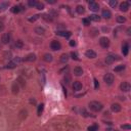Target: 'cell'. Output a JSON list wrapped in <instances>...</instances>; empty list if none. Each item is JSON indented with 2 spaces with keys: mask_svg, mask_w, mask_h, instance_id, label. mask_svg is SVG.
<instances>
[{
  "mask_svg": "<svg viewBox=\"0 0 131 131\" xmlns=\"http://www.w3.org/2000/svg\"><path fill=\"white\" fill-rule=\"evenodd\" d=\"M81 115H82L83 117H85V118H88V117H94L93 115H91V114H89L88 112H87L85 109H82L81 110Z\"/></svg>",
  "mask_w": 131,
  "mask_h": 131,
  "instance_id": "cell-29",
  "label": "cell"
},
{
  "mask_svg": "<svg viewBox=\"0 0 131 131\" xmlns=\"http://www.w3.org/2000/svg\"><path fill=\"white\" fill-rule=\"evenodd\" d=\"M30 104L36 105V104H37V102H36V99H35V98H30Z\"/></svg>",
  "mask_w": 131,
  "mask_h": 131,
  "instance_id": "cell-50",
  "label": "cell"
},
{
  "mask_svg": "<svg viewBox=\"0 0 131 131\" xmlns=\"http://www.w3.org/2000/svg\"><path fill=\"white\" fill-rule=\"evenodd\" d=\"M71 57L73 58V60H75V61H79V57H78L77 52H75V51H72L71 52Z\"/></svg>",
  "mask_w": 131,
  "mask_h": 131,
  "instance_id": "cell-40",
  "label": "cell"
},
{
  "mask_svg": "<svg viewBox=\"0 0 131 131\" xmlns=\"http://www.w3.org/2000/svg\"><path fill=\"white\" fill-rule=\"evenodd\" d=\"M43 110H44V104H40L37 108V115L38 116H41L42 113H43Z\"/></svg>",
  "mask_w": 131,
  "mask_h": 131,
  "instance_id": "cell-26",
  "label": "cell"
},
{
  "mask_svg": "<svg viewBox=\"0 0 131 131\" xmlns=\"http://www.w3.org/2000/svg\"><path fill=\"white\" fill-rule=\"evenodd\" d=\"M104 81H105V83L107 84V85H109V86L113 85V83H114V81H115V77H114V75H113V74H111V73L105 74V76H104Z\"/></svg>",
  "mask_w": 131,
  "mask_h": 131,
  "instance_id": "cell-2",
  "label": "cell"
},
{
  "mask_svg": "<svg viewBox=\"0 0 131 131\" xmlns=\"http://www.w3.org/2000/svg\"><path fill=\"white\" fill-rule=\"evenodd\" d=\"M57 34L61 36V37H65V38H70L71 35H72V33L70 31H60V30L57 32Z\"/></svg>",
  "mask_w": 131,
  "mask_h": 131,
  "instance_id": "cell-13",
  "label": "cell"
},
{
  "mask_svg": "<svg viewBox=\"0 0 131 131\" xmlns=\"http://www.w3.org/2000/svg\"><path fill=\"white\" fill-rule=\"evenodd\" d=\"M20 90H21V87H20V85H18V84L17 83V81L12 83V85H11V92H12V94H14V95L18 94Z\"/></svg>",
  "mask_w": 131,
  "mask_h": 131,
  "instance_id": "cell-9",
  "label": "cell"
},
{
  "mask_svg": "<svg viewBox=\"0 0 131 131\" xmlns=\"http://www.w3.org/2000/svg\"><path fill=\"white\" fill-rule=\"evenodd\" d=\"M63 89H64V93H65V95H66V96H67V89H66V88H65V87H64V86H63Z\"/></svg>",
  "mask_w": 131,
  "mask_h": 131,
  "instance_id": "cell-55",
  "label": "cell"
},
{
  "mask_svg": "<svg viewBox=\"0 0 131 131\" xmlns=\"http://www.w3.org/2000/svg\"><path fill=\"white\" fill-rule=\"evenodd\" d=\"M1 42L2 44H8L10 42V34L9 33H4L1 36Z\"/></svg>",
  "mask_w": 131,
  "mask_h": 131,
  "instance_id": "cell-10",
  "label": "cell"
},
{
  "mask_svg": "<svg viewBox=\"0 0 131 131\" xmlns=\"http://www.w3.org/2000/svg\"><path fill=\"white\" fill-rule=\"evenodd\" d=\"M85 55H86V57H88V58H95L97 57L96 52L94 50H91V49H88V50L85 52Z\"/></svg>",
  "mask_w": 131,
  "mask_h": 131,
  "instance_id": "cell-15",
  "label": "cell"
},
{
  "mask_svg": "<svg viewBox=\"0 0 131 131\" xmlns=\"http://www.w3.org/2000/svg\"><path fill=\"white\" fill-rule=\"evenodd\" d=\"M24 61H28V63H33V61H36V54L35 53H29L27 57H25Z\"/></svg>",
  "mask_w": 131,
  "mask_h": 131,
  "instance_id": "cell-12",
  "label": "cell"
},
{
  "mask_svg": "<svg viewBox=\"0 0 131 131\" xmlns=\"http://www.w3.org/2000/svg\"><path fill=\"white\" fill-rule=\"evenodd\" d=\"M34 31H35V33L37 35H44L45 34V29L43 27H36Z\"/></svg>",
  "mask_w": 131,
  "mask_h": 131,
  "instance_id": "cell-19",
  "label": "cell"
},
{
  "mask_svg": "<svg viewBox=\"0 0 131 131\" xmlns=\"http://www.w3.org/2000/svg\"><path fill=\"white\" fill-rule=\"evenodd\" d=\"M9 6V2H1L0 3V12L6 10Z\"/></svg>",
  "mask_w": 131,
  "mask_h": 131,
  "instance_id": "cell-23",
  "label": "cell"
},
{
  "mask_svg": "<svg viewBox=\"0 0 131 131\" xmlns=\"http://www.w3.org/2000/svg\"><path fill=\"white\" fill-rule=\"evenodd\" d=\"M129 7H130V3L128 1H123L122 3H120V5H119L120 10L123 11V12L128 11L129 10Z\"/></svg>",
  "mask_w": 131,
  "mask_h": 131,
  "instance_id": "cell-5",
  "label": "cell"
},
{
  "mask_svg": "<svg viewBox=\"0 0 131 131\" xmlns=\"http://www.w3.org/2000/svg\"><path fill=\"white\" fill-rule=\"evenodd\" d=\"M88 131H98V125L96 124H93V125H90L88 128H87Z\"/></svg>",
  "mask_w": 131,
  "mask_h": 131,
  "instance_id": "cell-35",
  "label": "cell"
},
{
  "mask_svg": "<svg viewBox=\"0 0 131 131\" xmlns=\"http://www.w3.org/2000/svg\"><path fill=\"white\" fill-rule=\"evenodd\" d=\"M3 57H4V58H11L12 54H11V52H10V51H6V52H4Z\"/></svg>",
  "mask_w": 131,
  "mask_h": 131,
  "instance_id": "cell-44",
  "label": "cell"
},
{
  "mask_svg": "<svg viewBox=\"0 0 131 131\" xmlns=\"http://www.w3.org/2000/svg\"><path fill=\"white\" fill-rule=\"evenodd\" d=\"M20 8L21 10H26V6H24L23 4H20Z\"/></svg>",
  "mask_w": 131,
  "mask_h": 131,
  "instance_id": "cell-52",
  "label": "cell"
},
{
  "mask_svg": "<svg viewBox=\"0 0 131 131\" xmlns=\"http://www.w3.org/2000/svg\"><path fill=\"white\" fill-rule=\"evenodd\" d=\"M89 9L91 11H98L99 10V5H98V3H96L95 1H90L89 2Z\"/></svg>",
  "mask_w": 131,
  "mask_h": 131,
  "instance_id": "cell-11",
  "label": "cell"
},
{
  "mask_svg": "<svg viewBox=\"0 0 131 131\" xmlns=\"http://www.w3.org/2000/svg\"><path fill=\"white\" fill-rule=\"evenodd\" d=\"M88 107H89L90 110L93 111V112H100L102 109H104V105H102V104H101V102H99V101H97V100L90 101L89 105H88Z\"/></svg>",
  "mask_w": 131,
  "mask_h": 131,
  "instance_id": "cell-1",
  "label": "cell"
},
{
  "mask_svg": "<svg viewBox=\"0 0 131 131\" xmlns=\"http://www.w3.org/2000/svg\"><path fill=\"white\" fill-rule=\"evenodd\" d=\"M125 68H126V66H125V65H119V66H117V67H115L114 71L118 73V72H121V71L125 70Z\"/></svg>",
  "mask_w": 131,
  "mask_h": 131,
  "instance_id": "cell-31",
  "label": "cell"
},
{
  "mask_svg": "<svg viewBox=\"0 0 131 131\" xmlns=\"http://www.w3.org/2000/svg\"><path fill=\"white\" fill-rule=\"evenodd\" d=\"M101 17L105 18V20H109V18H111L112 17V13H111V11L109 10V9H104L101 12Z\"/></svg>",
  "mask_w": 131,
  "mask_h": 131,
  "instance_id": "cell-17",
  "label": "cell"
},
{
  "mask_svg": "<svg viewBox=\"0 0 131 131\" xmlns=\"http://www.w3.org/2000/svg\"><path fill=\"white\" fill-rule=\"evenodd\" d=\"M89 21H92V22H99L100 21V17L97 14H91L89 17Z\"/></svg>",
  "mask_w": 131,
  "mask_h": 131,
  "instance_id": "cell-28",
  "label": "cell"
},
{
  "mask_svg": "<svg viewBox=\"0 0 131 131\" xmlns=\"http://www.w3.org/2000/svg\"><path fill=\"white\" fill-rule=\"evenodd\" d=\"M40 17H41L40 14H35V15H33V17H29V22H30V23H34V22H36Z\"/></svg>",
  "mask_w": 131,
  "mask_h": 131,
  "instance_id": "cell-36",
  "label": "cell"
},
{
  "mask_svg": "<svg viewBox=\"0 0 131 131\" xmlns=\"http://www.w3.org/2000/svg\"><path fill=\"white\" fill-rule=\"evenodd\" d=\"M97 34H98V30L97 29H91V30H90V35H91L92 37H95Z\"/></svg>",
  "mask_w": 131,
  "mask_h": 131,
  "instance_id": "cell-41",
  "label": "cell"
},
{
  "mask_svg": "<svg viewBox=\"0 0 131 131\" xmlns=\"http://www.w3.org/2000/svg\"><path fill=\"white\" fill-rule=\"evenodd\" d=\"M74 75H76V76H82L83 75V69L81 67L74 68Z\"/></svg>",
  "mask_w": 131,
  "mask_h": 131,
  "instance_id": "cell-21",
  "label": "cell"
},
{
  "mask_svg": "<svg viewBox=\"0 0 131 131\" xmlns=\"http://www.w3.org/2000/svg\"><path fill=\"white\" fill-rule=\"evenodd\" d=\"M82 22H83L84 26H89V25H90V21H89V18H83Z\"/></svg>",
  "mask_w": 131,
  "mask_h": 131,
  "instance_id": "cell-46",
  "label": "cell"
},
{
  "mask_svg": "<svg viewBox=\"0 0 131 131\" xmlns=\"http://www.w3.org/2000/svg\"><path fill=\"white\" fill-rule=\"evenodd\" d=\"M0 115H1V112H0Z\"/></svg>",
  "mask_w": 131,
  "mask_h": 131,
  "instance_id": "cell-56",
  "label": "cell"
},
{
  "mask_svg": "<svg viewBox=\"0 0 131 131\" xmlns=\"http://www.w3.org/2000/svg\"><path fill=\"white\" fill-rule=\"evenodd\" d=\"M43 61L46 63H50V61H52V55L50 53H45L43 55Z\"/></svg>",
  "mask_w": 131,
  "mask_h": 131,
  "instance_id": "cell-25",
  "label": "cell"
},
{
  "mask_svg": "<svg viewBox=\"0 0 131 131\" xmlns=\"http://www.w3.org/2000/svg\"><path fill=\"white\" fill-rule=\"evenodd\" d=\"M127 35L128 36L131 35V28H128V29H127Z\"/></svg>",
  "mask_w": 131,
  "mask_h": 131,
  "instance_id": "cell-54",
  "label": "cell"
},
{
  "mask_svg": "<svg viewBox=\"0 0 131 131\" xmlns=\"http://www.w3.org/2000/svg\"><path fill=\"white\" fill-rule=\"evenodd\" d=\"M4 29H5V26H4V24H3L2 22H0V33H1V32H3V31H4Z\"/></svg>",
  "mask_w": 131,
  "mask_h": 131,
  "instance_id": "cell-48",
  "label": "cell"
},
{
  "mask_svg": "<svg viewBox=\"0 0 131 131\" xmlns=\"http://www.w3.org/2000/svg\"><path fill=\"white\" fill-rule=\"evenodd\" d=\"M14 46L17 48H18V49H22V48L24 47V43H23V41H22V40H17V41H15Z\"/></svg>",
  "mask_w": 131,
  "mask_h": 131,
  "instance_id": "cell-32",
  "label": "cell"
},
{
  "mask_svg": "<svg viewBox=\"0 0 131 131\" xmlns=\"http://www.w3.org/2000/svg\"><path fill=\"white\" fill-rule=\"evenodd\" d=\"M105 131H118V130H117V129H115V128H112V127H108Z\"/></svg>",
  "mask_w": 131,
  "mask_h": 131,
  "instance_id": "cell-51",
  "label": "cell"
},
{
  "mask_svg": "<svg viewBox=\"0 0 131 131\" xmlns=\"http://www.w3.org/2000/svg\"><path fill=\"white\" fill-rule=\"evenodd\" d=\"M116 20H117V23H119V24H124V23L126 22V17H123V15H118Z\"/></svg>",
  "mask_w": 131,
  "mask_h": 131,
  "instance_id": "cell-30",
  "label": "cell"
},
{
  "mask_svg": "<svg viewBox=\"0 0 131 131\" xmlns=\"http://www.w3.org/2000/svg\"><path fill=\"white\" fill-rule=\"evenodd\" d=\"M69 44H70V46H72V47H74V46L76 45V42H75V40H70Z\"/></svg>",
  "mask_w": 131,
  "mask_h": 131,
  "instance_id": "cell-49",
  "label": "cell"
},
{
  "mask_svg": "<svg viewBox=\"0 0 131 131\" xmlns=\"http://www.w3.org/2000/svg\"><path fill=\"white\" fill-rule=\"evenodd\" d=\"M68 61H69V55L67 53H63L61 55V57H60V61L61 64H67L68 63Z\"/></svg>",
  "mask_w": 131,
  "mask_h": 131,
  "instance_id": "cell-22",
  "label": "cell"
},
{
  "mask_svg": "<svg viewBox=\"0 0 131 131\" xmlns=\"http://www.w3.org/2000/svg\"><path fill=\"white\" fill-rule=\"evenodd\" d=\"M42 18H43V20H45L46 22H52V21H53V17H51L48 13L43 14V15H42Z\"/></svg>",
  "mask_w": 131,
  "mask_h": 131,
  "instance_id": "cell-34",
  "label": "cell"
},
{
  "mask_svg": "<svg viewBox=\"0 0 131 131\" xmlns=\"http://www.w3.org/2000/svg\"><path fill=\"white\" fill-rule=\"evenodd\" d=\"M120 60L118 55H114V54H109L107 57H105V64L107 65H112L115 61Z\"/></svg>",
  "mask_w": 131,
  "mask_h": 131,
  "instance_id": "cell-4",
  "label": "cell"
},
{
  "mask_svg": "<svg viewBox=\"0 0 131 131\" xmlns=\"http://www.w3.org/2000/svg\"><path fill=\"white\" fill-rule=\"evenodd\" d=\"M20 11H21L20 5H14V6H12V8H11V12H12V13H18Z\"/></svg>",
  "mask_w": 131,
  "mask_h": 131,
  "instance_id": "cell-33",
  "label": "cell"
},
{
  "mask_svg": "<svg viewBox=\"0 0 131 131\" xmlns=\"http://www.w3.org/2000/svg\"><path fill=\"white\" fill-rule=\"evenodd\" d=\"M73 89H74V91H80L82 89V83L80 81H75L73 84Z\"/></svg>",
  "mask_w": 131,
  "mask_h": 131,
  "instance_id": "cell-16",
  "label": "cell"
},
{
  "mask_svg": "<svg viewBox=\"0 0 131 131\" xmlns=\"http://www.w3.org/2000/svg\"><path fill=\"white\" fill-rule=\"evenodd\" d=\"M93 82H94V88L95 89H98L99 88V83H98V81H97V79H96V78H94V79H93Z\"/></svg>",
  "mask_w": 131,
  "mask_h": 131,
  "instance_id": "cell-45",
  "label": "cell"
},
{
  "mask_svg": "<svg viewBox=\"0 0 131 131\" xmlns=\"http://www.w3.org/2000/svg\"><path fill=\"white\" fill-rule=\"evenodd\" d=\"M109 4H110L111 7L115 8L118 5V1H117V0H110V1H109Z\"/></svg>",
  "mask_w": 131,
  "mask_h": 131,
  "instance_id": "cell-38",
  "label": "cell"
},
{
  "mask_svg": "<svg viewBox=\"0 0 131 131\" xmlns=\"http://www.w3.org/2000/svg\"><path fill=\"white\" fill-rule=\"evenodd\" d=\"M36 8H37V9H39V10H43V9H44V4H43L42 2H38V1H37Z\"/></svg>",
  "mask_w": 131,
  "mask_h": 131,
  "instance_id": "cell-39",
  "label": "cell"
},
{
  "mask_svg": "<svg viewBox=\"0 0 131 131\" xmlns=\"http://www.w3.org/2000/svg\"><path fill=\"white\" fill-rule=\"evenodd\" d=\"M17 83L20 85V87H24L26 86V81H25V79L22 76H20V77H17Z\"/></svg>",
  "mask_w": 131,
  "mask_h": 131,
  "instance_id": "cell-20",
  "label": "cell"
},
{
  "mask_svg": "<svg viewBox=\"0 0 131 131\" xmlns=\"http://www.w3.org/2000/svg\"><path fill=\"white\" fill-rule=\"evenodd\" d=\"M50 48L52 50H60L61 48V44L57 40H53V41H51V43H50Z\"/></svg>",
  "mask_w": 131,
  "mask_h": 131,
  "instance_id": "cell-8",
  "label": "cell"
},
{
  "mask_svg": "<svg viewBox=\"0 0 131 131\" xmlns=\"http://www.w3.org/2000/svg\"><path fill=\"white\" fill-rule=\"evenodd\" d=\"M48 3H50V4H54V3H57V1L55 0H47Z\"/></svg>",
  "mask_w": 131,
  "mask_h": 131,
  "instance_id": "cell-53",
  "label": "cell"
},
{
  "mask_svg": "<svg viewBox=\"0 0 131 131\" xmlns=\"http://www.w3.org/2000/svg\"><path fill=\"white\" fill-rule=\"evenodd\" d=\"M111 110H112V112H114V113H119V112L122 110V108H121V105L115 102V104L111 105Z\"/></svg>",
  "mask_w": 131,
  "mask_h": 131,
  "instance_id": "cell-14",
  "label": "cell"
},
{
  "mask_svg": "<svg viewBox=\"0 0 131 131\" xmlns=\"http://www.w3.org/2000/svg\"><path fill=\"white\" fill-rule=\"evenodd\" d=\"M128 52H129V44L128 43H124V44L122 45V53L123 55H128Z\"/></svg>",
  "mask_w": 131,
  "mask_h": 131,
  "instance_id": "cell-18",
  "label": "cell"
},
{
  "mask_svg": "<svg viewBox=\"0 0 131 131\" xmlns=\"http://www.w3.org/2000/svg\"><path fill=\"white\" fill-rule=\"evenodd\" d=\"M72 82V78H71V76L69 74H66V76L64 77V83L66 84V85H69Z\"/></svg>",
  "mask_w": 131,
  "mask_h": 131,
  "instance_id": "cell-27",
  "label": "cell"
},
{
  "mask_svg": "<svg viewBox=\"0 0 131 131\" xmlns=\"http://www.w3.org/2000/svg\"><path fill=\"white\" fill-rule=\"evenodd\" d=\"M28 4H29V6H31V7H36L37 1L36 0H30V1L28 2Z\"/></svg>",
  "mask_w": 131,
  "mask_h": 131,
  "instance_id": "cell-42",
  "label": "cell"
},
{
  "mask_svg": "<svg viewBox=\"0 0 131 131\" xmlns=\"http://www.w3.org/2000/svg\"><path fill=\"white\" fill-rule=\"evenodd\" d=\"M28 115H29L28 111L26 110V109H23V110H21L20 112H18V119H20L21 121H25L28 118Z\"/></svg>",
  "mask_w": 131,
  "mask_h": 131,
  "instance_id": "cell-6",
  "label": "cell"
},
{
  "mask_svg": "<svg viewBox=\"0 0 131 131\" xmlns=\"http://www.w3.org/2000/svg\"><path fill=\"white\" fill-rule=\"evenodd\" d=\"M15 67H17V64H15V63H13V61H9V63L7 64V65H6V69H14Z\"/></svg>",
  "mask_w": 131,
  "mask_h": 131,
  "instance_id": "cell-37",
  "label": "cell"
},
{
  "mask_svg": "<svg viewBox=\"0 0 131 131\" xmlns=\"http://www.w3.org/2000/svg\"><path fill=\"white\" fill-rule=\"evenodd\" d=\"M76 12L78 14H83L85 12V7L83 5H78L76 7Z\"/></svg>",
  "mask_w": 131,
  "mask_h": 131,
  "instance_id": "cell-24",
  "label": "cell"
},
{
  "mask_svg": "<svg viewBox=\"0 0 131 131\" xmlns=\"http://www.w3.org/2000/svg\"><path fill=\"white\" fill-rule=\"evenodd\" d=\"M120 89L122 90L123 92H128V91H130V89H131V86H130V84H129V82H122L120 84Z\"/></svg>",
  "mask_w": 131,
  "mask_h": 131,
  "instance_id": "cell-7",
  "label": "cell"
},
{
  "mask_svg": "<svg viewBox=\"0 0 131 131\" xmlns=\"http://www.w3.org/2000/svg\"><path fill=\"white\" fill-rule=\"evenodd\" d=\"M121 129L123 130H130L131 129V126L129 124H123V125H121Z\"/></svg>",
  "mask_w": 131,
  "mask_h": 131,
  "instance_id": "cell-43",
  "label": "cell"
},
{
  "mask_svg": "<svg viewBox=\"0 0 131 131\" xmlns=\"http://www.w3.org/2000/svg\"><path fill=\"white\" fill-rule=\"evenodd\" d=\"M99 45L102 48H108L110 46V39L108 37H100L99 38Z\"/></svg>",
  "mask_w": 131,
  "mask_h": 131,
  "instance_id": "cell-3",
  "label": "cell"
},
{
  "mask_svg": "<svg viewBox=\"0 0 131 131\" xmlns=\"http://www.w3.org/2000/svg\"><path fill=\"white\" fill-rule=\"evenodd\" d=\"M24 60H23V58H21V57H15L14 58V60L13 61H13V63H15V64H20V63H22V61H23Z\"/></svg>",
  "mask_w": 131,
  "mask_h": 131,
  "instance_id": "cell-47",
  "label": "cell"
}]
</instances>
